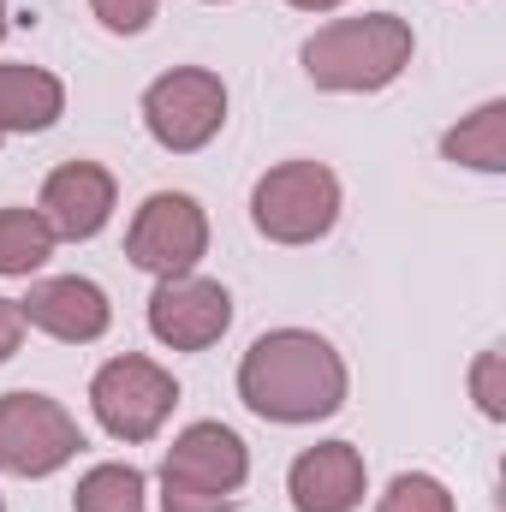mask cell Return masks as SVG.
<instances>
[{
  "instance_id": "cell-6",
  "label": "cell",
  "mask_w": 506,
  "mask_h": 512,
  "mask_svg": "<svg viewBox=\"0 0 506 512\" xmlns=\"http://www.w3.org/2000/svg\"><path fill=\"white\" fill-rule=\"evenodd\" d=\"M173 405H179V382L143 352L108 358L90 382V411L114 441H155L161 423L173 417Z\"/></svg>"
},
{
  "instance_id": "cell-4",
  "label": "cell",
  "mask_w": 506,
  "mask_h": 512,
  "mask_svg": "<svg viewBox=\"0 0 506 512\" xmlns=\"http://www.w3.org/2000/svg\"><path fill=\"white\" fill-rule=\"evenodd\" d=\"M143 126L167 155H197L227 126V84L209 66H173L143 90Z\"/></svg>"
},
{
  "instance_id": "cell-19",
  "label": "cell",
  "mask_w": 506,
  "mask_h": 512,
  "mask_svg": "<svg viewBox=\"0 0 506 512\" xmlns=\"http://www.w3.org/2000/svg\"><path fill=\"white\" fill-rule=\"evenodd\" d=\"M90 12L102 18V30H114V36H137V30L155 24L161 0H90Z\"/></svg>"
},
{
  "instance_id": "cell-20",
  "label": "cell",
  "mask_w": 506,
  "mask_h": 512,
  "mask_svg": "<svg viewBox=\"0 0 506 512\" xmlns=\"http://www.w3.org/2000/svg\"><path fill=\"white\" fill-rule=\"evenodd\" d=\"M161 512H233V495H203L185 483H161Z\"/></svg>"
},
{
  "instance_id": "cell-15",
  "label": "cell",
  "mask_w": 506,
  "mask_h": 512,
  "mask_svg": "<svg viewBox=\"0 0 506 512\" xmlns=\"http://www.w3.org/2000/svg\"><path fill=\"white\" fill-rule=\"evenodd\" d=\"M54 233L36 209H0V274L6 280H30L48 256H54Z\"/></svg>"
},
{
  "instance_id": "cell-13",
  "label": "cell",
  "mask_w": 506,
  "mask_h": 512,
  "mask_svg": "<svg viewBox=\"0 0 506 512\" xmlns=\"http://www.w3.org/2000/svg\"><path fill=\"white\" fill-rule=\"evenodd\" d=\"M66 114V84L48 66L0 60V131H48Z\"/></svg>"
},
{
  "instance_id": "cell-21",
  "label": "cell",
  "mask_w": 506,
  "mask_h": 512,
  "mask_svg": "<svg viewBox=\"0 0 506 512\" xmlns=\"http://www.w3.org/2000/svg\"><path fill=\"white\" fill-rule=\"evenodd\" d=\"M24 346V316H18V298H0V364Z\"/></svg>"
},
{
  "instance_id": "cell-16",
  "label": "cell",
  "mask_w": 506,
  "mask_h": 512,
  "mask_svg": "<svg viewBox=\"0 0 506 512\" xmlns=\"http://www.w3.org/2000/svg\"><path fill=\"white\" fill-rule=\"evenodd\" d=\"M143 471L137 465H96L78 477L72 512H143Z\"/></svg>"
},
{
  "instance_id": "cell-2",
  "label": "cell",
  "mask_w": 506,
  "mask_h": 512,
  "mask_svg": "<svg viewBox=\"0 0 506 512\" xmlns=\"http://www.w3.org/2000/svg\"><path fill=\"white\" fill-rule=\"evenodd\" d=\"M417 54V36L399 12L334 18L304 42V78L328 96H376Z\"/></svg>"
},
{
  "instance_id": "cell-1",
  "label": "cell",
  "mask_w": 506,
  "mask_h": 512,
  "mask_svg": "<svg viewBox=\"0 0 506 512\" xmlns=\"http://www.w3.org/2000/svg\"><path fill=\"white\" fill-rule=\"evenodd\" d=\"M346 387H352L346 358L310 328L262 334V340H251V352L239 364V399L262 423H286V429L334 417L346 405Z\"/></svg>"
},
{
  "instance_id": "cell-24",
  "label": "cell",
  "mask_w": 506,
  "mask_h": 512,
  "mask_svg": "<svg viewBox=\"0 0 506 512\" xmlns=\"http://www.w3.org/2000/svg\"><path fill=\"white\" fill-rule=\"evenodd\" d=\"M0 512H6V501H0Z\"/></svg>"
},
{
  "instance_id": "cell-25",
  "label": "cell",
  "mask_w": 506,
  "mask_h": 512,
  "mask_svg": "<svg viewBox=\"0 0 506 512\" xmlns=\"http://www.w3.org/2000/svg\"><path fill=\"white\" fill-rule=\"evenodd\" d=\"M0 137H6V131H0Z\"/></svg>"
},
{
  "instance_id": "cell-8",
  "label": "cell",
  "mask_w": 506,
  "mask_h": 512,
  "mask_svg": "<svg viewBox=\"0 0 506 512\" xmlns=\"http://www.w3.org/2000/svg\"><path fill=\"white\" fill-rule=\"evenodd\" d=\"M233 328V292L203 274H173L149 298V334L173 352H209Z\"/></svg>"
},
{
  "instance_id": "cell-18",
  "label": "cell",
  "mask_w": 506,
  "mask_h": 512,
  "mask_svg": "<svg viewBox=\"0 0 506 512\" xmlns=\"http://www.w3.org/2000/svg\"><path fill=\"white\" fill-rule=\"evenodd\" d=\"M471 399L489 423H506V358L501 352H483L471 364Z\"/></svg>"
},
{
  "instance_id": "cell-5",
  "label": "cell",
  "mask_w": 506,
  "mask_h": 512,
  "mask_svg": "<svg viewBox=\"0 0 506 512\" xmlns=\"http://www.w3.org/2000/svg\"><path fill=\"white\" fill-rule=\"evenodd\" d=\"M84 429L48 393H0V471L6 477H54L78 459Z\"/></svg>"
},
{
  "instance_id": "cell-9",
  "label": "cell",
  "mask_w": 506,
  "mask_h": 512,
  "mask_svg": "<svg viewBox=\"0 0 506 512\" xmlns=\"http://www.w3.org/2000/svg\"><path fill=\"white\" fill-rule=\"evenodd\" d=\"M114 203H120V185H114V173L102 161H66V167H54L42 179L36 215L48 221L54 239H72L78 245V239H96L108 227Z\"/></svg>"
},
{
  "instance_id": "cell-22",
  "label": "cell",
  "mask_w": 506,
  "mask_h": 512,
  "mask_svg": "<svg viewBox=\"0 0 506 512\" xmlns=\"http://www.w3.org/2000/svg\"><path fill=\"white\" fill-rule=\"evenodd\" d=\"M286 6H298V12H334V6H346V0H286Z\"/></svg>"
},
{
  "instance_id": "cell-3",
  "label": "cell",
  "mask_w": 506,
  "mask_h": 512,
  "mask_svg": "<svg viewBox=\"0 0 506 512\" xmlns=\"http://www.w3.org/2000/svg\"><path fill=\"white\" fill-rule=\"evenodd\" d=\"M251 221L268 245H316L340 221V179L322 161H280L256 179Z\"/></svg>"
},
{
  "instance_id": "cell-14",
  "label": "cell",
  "mask_w": 506,
  "mask_h": 512,
  "mask_svg": "<svg viewBox=\"0 0 506 512\" xmlns=\"http://www.w3.org/2000/svg\"><path fill=\"white\" fill-rule=\"evenodd\" d=\"M441 155L477 173H506V102H483L477 114H465L459 126L441 137Z\"/></svg>"
},
{
  "instance_id": "cell-12",
  "label": "cell",
  "mask_w": 506,
  "mask_h": 512,
  "mask_svg": "<svg viewBox=\"0 0 506 512\" xmlns=\"http://www.w3.org/2000/svg\"><path fill=\"white\" fill-rule=\"evenodd\" d=\"M364 489H370V471H364V453L352 441L304 447L286 471V495L298 512H358Z\"/></svg>"
},
{
  "instance_id": "cell-11",
  "label": "cell",
  "mask_w": 506,
  "mask_h": 512,
  "mask_svg": "<svg viewBox=\"0 0 506 512\" xmlns=\"http://www.w3.org/2000/svg\"><path fill=\"white\" fill-rule=\"evenodd\" d=\"M251 477V453L227 423H191L173 435L167 459H161V483H185L203 495H233Z\"/></svg>"
},
{
  "instance_id": "cell-17",
  "label": "cell",
  "mask_w": 506,
  "mask_h": 512,
  "mask_svg": "<svg viewBox=\"0 0 506 512\" xmlns=\"http://www.w3.org/2000/svg\"><path fill=\"white\" fill-rule=\"evenodd\" d=\"M376 512H453V495H447V483L429 477V471H399V477L387 483V495L376 501Z\"/></svg>"
},
{
  "instance_id": "cell-7",
  "label": "cell",
  "mask_w": 506,
  "mask_h": 512,
  "mask_svg": "<svg viewBox=\"0 0 506 512\" xmlns=\"http://www.w3.org/2000/svg\"><path fill=\"white\" fill-rule=\"evenodd\" d=\"M126 256L143 274H155V280L191 274L209 256V215H203V203L185 197V191L143 197V209L131 215V227H126Z\"/></svg>"
},
{
  "instance_id": "cell-23",
  "label": "cell",
  "mask_w": 506,
  "mask_h": 512,
  "mask_svg": "<svg viewBox=\"0 0 506 512\" xmlns=\"http://www.w3.org/2000/svg\"><path fill=\"white\" fill-rule=\"evenodd\" d=\"M0 36H6V0H0Z\"/></svg>"
},
{
  "instance_id": "cell-10",
  "label": "cell",
  "mask_w": 506,
  "mask_h": 512,
  "mask_svg": "<svg viewBox=\"0 0 506 512\" xmlns=\"http://www.w3.org/2000/svg\"><path fill=\"white\" fill-rule=\"evenodd\" d=\"M18 316L24 328H42L48 340H66V346H90L108 334L114 322V304L96 280H78V274H60V280H36L24 298H18Z\"/></svg>"
}]
</instances>
